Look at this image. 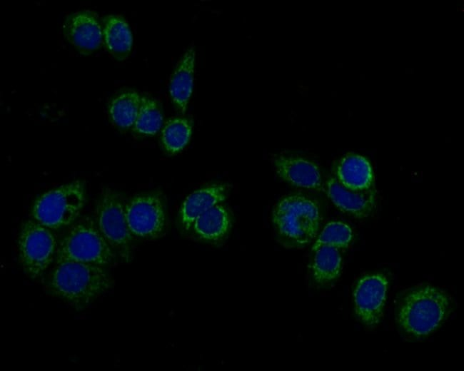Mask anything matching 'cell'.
Masks as SVG:
<instances>
[{
    "label": "cell",
    "mask_w": 464,
    "mask_h": 371,
    "mask_svg": "<svg viewBox=\"0 0 464 371\" xmlns=\"http://www.w3.org/2000/svg\"><path fill=\"white\" fill-rule=\"evenodd\" d=\"M63 31L66 39L84 55L99 49L104 41L99 18L89 10L69 14L64 23Z\"/></svg>",
    "instance_id": "cell-10"
},
{
    "label": "cell",
    "mask_w": 464,
    "mask_h": 371,
    "mask_svg": "<svg viewBox=\"0 0 464 371\" xmlns=\"http://www.w3.org/2000/svg\"><path fill=\"white\" fill-rule=\"evenodd\" d=\"M336 178L346 188L363 190L373 188V172L370 161L356 153L343 156L336 166Z\"/></svg>",
    "instance_id": "cell-15"
},
{
    "label": "cell",
    "mask_w": 464,
    "mask_h": 371,
    "mask_svg": "<svg viewBox=\"0 0 464 371\" xmlns=\"http://www.w3.org/2000/svg\"><path fill=\"white\" fill-rule=\"evenodd\" d=\"M196 51L188 48L171 75L169 94L175 107L184 113L193 92Z\"/></svg>",
    "instance_id": "cell-16"
},
{
    "label": "cell",
    "mask_w": 464,
    "mask_h": 371,
    "mask_svg": "<svg viewBox=\"0 0 464 371\" xmlns=\"http://www.w3.org/2000/svg\"><path fill=\"white\" fill-rule=\"evenodd\" d=\"M125 215L133 237L156 239L165 233L167 214L164 195L161 190L136 194L125 202Z\"/></svg>",
    "instance_id": "cell-8"
},
{
    "label": "cell",
    "mask_w": 464,
    "mask_h": 371,
    "mask_svg": "<svg viewBox=\"0 0 464 371\" xmlns=\"http://www.w3.org/2000/svg\"><path fill=\"white\" fill-rule=\"evenodd\" d=\"M326 193L333 204L342 212L356 218L368 217L375 208L374 188L353 190L343 186L336 178L326 183Z\"/></svg>",
    "instance_id": "cell-11"
},
{
    "label": "cell",
    "mask_w": 464,
    "mask_h": 371,
    "mask_svg": "<svg viewBox=\"0 0 464 371\" xmlns=\"http://www.w3.org/2000/svg\"><path fill=\"white\" fill-rule=\"evenodd\" d=\"M96 223L116 255L129 263L133 258V235L125 215V201L118 191L105 187L96 205Z\"/></svg>",
    "instance_id": "cell-6"
},
{
    "label": "cell",
    "mask_w": 464,
    "mask_h": 371,
    "mask_svg": "<svg viewBox=\"0 0 464 371\" xmlns=\"http://www.w3.org/2000/svg\"><path fill=\"white\" fill-rule=\"evenodd\" d=\"M453 311V302L444 290L422 285L408 290L397 311V322L407 335L423 337L437 330Z\"/></svg>",
    "instance_id": "cell-2"
},
{
    "label": "cell",
    "mask_w": 464,
    "mask_h": 371,
    "mask_svg": "<svg viewBox=\"0 0 464 371\" xmlns=\"http://www.w3.org/2000/svg\"><path fill=\"white\" fill-rule=\"evenodd\" d=\"M313 252L311 272L313 280L320 285L327 284L336 280L340 275L342 258L339 249L323 245Z\"/></svg>",
    "instance_id": "cell-18"
},
{
    "label": "cell",
    "mask_w": 464,
    "mask_h": 371,
    "mask_svg": "<svg viewBox=\"0 0 464 371\" xmlns=\"http://www.w3.org/2000/svg\"><path fill=\"white\" fill-rule=\"evenodd\" d=\"M103 40L106 50L117 60L128 57L133 36L128 24L119 15H108L102 20Z\"/></svg>",
    "instance_id": "cell-17"
},
{
    "label": "cell",
    "mask_w": 464,
    "mask_h": 371,
    "mask_svg": "<svg viewBox=\"0 0 464 371\" xmlns=\"http://www.w3.org/2000/svg\"><path fill=\"white\" fill-rule=\"evenodd\" d=\"M85 203L84 182L77 180L42 194L34 202L31 215L50 230H61L78 220Z\"/></svg>",
    "instance_id": "cell-5"
},
{
    "label": "cell",
    "mask_w": 464,
    "mask_h": 371,
    "mask_svg": "<svg viewBox=\"0 0 464 371\" xmlns=\"http://www.w3.org/2000/svg\"><path fill=\"white\" fill-rule=\"evenodd\" d=\"M228 190V185L216 183L198 189L187 196L178 213L181 229L190 231L193 223L200 215L225 200Z\"/></svg>",
    "instance_id": "cell-13"
},
{
    "label": "cell",
    "mask_w": 464,
    "mask_h": 371,
    "mask_svg": "<svg viewBox=\"0 0 464 371\" xmlns=\"http://www.w3.org/2000/svg\"><path fill=\"white\" fill-rule=\"evenodd\" d=\"M353 237L352 229L347 224L339 221L328 223L315 241L312 251L323 245L346 248L351 243Z\"/></svg>",
    "instance_id": "cell-22"
},
{
    "label": "cell",
    "mask_w": 464,
    "mask_h": 371,
    "mask_svg": "<svg viewBox=\"0 0 464 371\" xmlns=\"http://www.w3.org/2000/svg\"><path fill=\"white\" fill-rule=\"evenodd\" d=\"M389 282L382 273L367 275L357 283L353 290L355 312L368 327L377 325L382 318Z\"/></svg>",
    "instance_id": "cell-9"
},
{
    "label": "cell",
    "mask_w": 464,
    "mask_h": 371,
    "mask_svg": "<svg viewBox=\"0 0 464 371\" xmlns=\"http://www.w3.org/2000/svg\"><path fill=\"white\" fill-rule=\"evenodd\" d=\"M46 291L76 310H83L111 289L105 267L75 261L55 263L44 280Z\"/></svg>",
    "instance_id": "cell-1"
},
{
    "label": "cell",
    "mask_w": 464,
    "mask_h": 371,
    "mask_svg": "<svg viewBox=\"0 0 464 371\" xmlns=\"http://www.w3.org/2000/svg\"><path fill=\"white\" fill-rule=\"evenodd\" d=\"M231 226V213L221 203L200 215L193 223L190 231L201 241L218 244L227 238Z\"/></svg>",
    "instance_id": "cell-14"
},
{
    "label": "cell",
    "mask_w": 464,
    "mask_h": 371,
    "mask_svg": "<svg viewBox=\"0 0 464 371\" xmlns=\"http://www.w3.org/2000/svg\"><path fill=\"white\" fill-rule=\"evenodd\" d=\"M278 176L289 184L306 189L321 190L322 176L319 168L305 158L281 155L274 161Z\"/></svg>",
    "instance_id": "cell-12"
},
{
    "label": "cell",
    "mask_w": 464,
    "mask_h": 371,
    "mask_svg": "<svg viewBox=\"0 0 464 371\" xmlns=\"http://www.w3.org/2000/svg\"><path fill=\"white\" fill-rule=\"evenodd\" d=\"M193 131V121L184 116L174 117L164 124L161 143L164 151L171 155L182 151L188 143Z\"/></svg>",
    "instance_id": "cell-20"
},
{
    "label": "cell",
    "mask_w": 464,
    "mask_h": 371,
    "mask_svg": "<svg viewBox=\"0 0 464 371\" xmlns=\"http://www.w3.org/2000/svg\"><path fill=\"white\" fill-rule=\"evenodd\" d=\"M141 96L135 91H125L110 102L109 113L111 121L121 129L133 126L141 106Z\"/></svg>",
    "instance_id": "cell-19"
},
{
    "label": "cell",
    "mask_w": 464,
    "mask_h": 371,
    "mask_svg": "<svg viewBox=\"0 0 464 371\" xmlns=\"http://www.w3.org/2000/svg\"><path fill=\"white\" fill-rule=\"evenodd\" d=\"M272 221L276 235L286 248H303L316 237L321 222L316 200L301 193L288 195L275 205Z\"/></svg>",
    "instance_id": "cell-3"
},
{
    "label": "cell",
    "mask_w": 464,
    "mask_h": 371,
    "mask_svg": "<svg viewBox=\"0 0 464 371\" xmlns=\"http://www.w3.org/2000/svg\"><path fill=\"white\" fill-rule=\"evenodd\" d=\"M116 258L96 220L85 215L67 228L58 241L55 263L75 261L102 267L110 265Z\"/></svg>",
    "instance_id": "cell-4"
},
{
    "label": "cell",
    "mask_w": 464,
    "mask_h": 371,
    "mask_svg": "<svg viewBox=\"0 0 464 371\" xmlns=\"http://www.w3.org/2000/svg\"><path fill=\"white\" fill-rule=\"evenodd\" d=\"M163 121L162 108L154 98L143 96L136 120L132 126L134 133L151 136L160 130Z\"/></svg>",
    "instance_id": "cell-21"
},
{
    "label": "cell",
    "mask_w": 464,
    "mask_h": 371,
    "mask_svg": "<svg viewBox=\"0 0 464 371\" xmlns=\"http://www.w3.org/2000/svg\"><path fill=\"white\" fill-rule=\"evenodd\" d=\"M58 241L53 230L35 220L25 221L18 238L19 261L32 279L41 277L55 260Z\"/></svg>",
    "instance_id": "cell-7"
}]
</instances>
